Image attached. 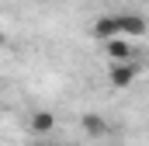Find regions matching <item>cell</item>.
<instances>
[{"label":"cell","instance_id":"obj_6","mask_svg":"<svg viewBox=\"0 0 149 146\" xmlns=\"http://www.w3.org/2000/svg\"><path fill=\"white\" fill-rule=\"evenodd\" d=\"M28 129H31L35 136L52 132V129H56V115H52V111H35V115H31V122H28Z\"/></svg>","mask_w":149,"mask_h":146},{"label":"cell","instance_id":"obj_1","mask_svg":"<svg viewBox=\"0 0 149 146\" xmlns=\"http://www.w3.org/2000/svg\"><path fill=\"white\" fill-rule=\"evenodd\" d=\"M139 63L135 59H128V63H111L108 66V84H111L114 91H121V87H132L135 84V77H139Z\"/></svg>","mask_w":149,"mask_h":146},{"label":"cell","instance_id":"obj_3","mask_svg":"<svg viewBox=\"0 0 149 146\" xmlns=\"http://www.w3.org/2000/svg\"><path fill=\"white\" fill-rule=\"evenodd\" d=\"M90 35L97 38L101 45H104V42H111V38H121V35H118V18H114V14L97 18V21H94V28H90Z\"/></svg>","mask_w":149,"mask_h":146},{"label":"cell","instance_id":"obj_5","mask_svg":"<svg viewBox=\"0 0 149 146\" xmlns=\"http://www.w3.org/2000/svg\"><path fill=\"white\" fill-rule=\"evenodd\" d=\"M104 56H108L111 63H128V59H132L128 38H111V42H104Z\"/></svg>","mask_w":149,"mask_h":146},{"label":"cell","instance_id":"obj_2","mask_svg":"<svg viewBox=\"0 0 149 146\" xmlns=\"http://www.w3.org/2000/svg\"><path fill=\"white\" fill-rule=\"evenodd\" d=\"M114 18H118V35L128 38V42H132V38H142L149 32V25H146L142 14H114Z\"/></svg>","mask_w":149,"mask_h":146},{"label":"cell","instance_id":"obj_7","mask_svg":"<svg viewBox=\"0 0 149 146\" xmlns=\"http://www.w3.org/2000/svg\"><path fill=\"white\" fill-rule=\"evenodd\" d=\"M31 146H45V143H31Z\"/></svg>","mask_w":149,"mask_h":146},{"label":"cell","instance_id":"obj_4","mask_svg":"<svg viewBox=\"0 0 149 146\" xmlns=\"http://www.w3.org/2000/svg\"><path fill=\"white\" fill-rule=\"evenodd\" d=\"M80 125H83V132H87V136H94V139H104V136L111 132L108 118H101V115H94V111H87V115L80 118Z\"/></svg>","mask_w":149,"mask_h":146}]
</instances>
